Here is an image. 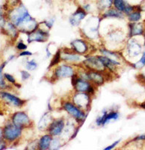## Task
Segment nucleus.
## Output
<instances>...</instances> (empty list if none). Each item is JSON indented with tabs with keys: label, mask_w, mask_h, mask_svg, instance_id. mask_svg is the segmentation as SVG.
<instances>
[{
	"label": "nucleus",
	"mask_w": 145,
	"mask_h": 150,
	"mask_svg": "<svg viewBox=\"0 0 145 150\" xmlns=\"http://www.w3.org/2000/svg\"><path fill=\"white\" fill-rule=\"evenodd\" d=\"M30 15L29 14V11L26 8V7L22 4H20V5H18V7L11 11L10 14V18L14 26L18 27Z\"/></svg>",
	"instance_id": "obj_1"
},
{
	"label": "nucleus",
	"mask_w": 145,
	"mask_h": 150,
	"mask_svg": "<svg viewBox=\"0 0 145 150\" xmlns=\"http://www.w3.org/2000/svg\"><path fill=\"white\" fill-rule=\"evenodd\" d=\"M22 128L17 126L14 124L8 125L4 128L3 136L5 140L8 141H14L17 139L21 134Z\"/></svg>",
	"instance_id": "obj_2"
},
{
	"label": "nucleus",
	"mask_w": 145,
	"mask_h": 150,
	"mask_svg": "<svg viewBox=\"0 0 145 150\" xmlns=\"http://www.w3.org/2000/svg\"><path fill=\"white\" fill-rule=\"evenodd\" d=\"M12 122H13V124L20 128L29 125L31 122L29 116L24 112H17L14 113L12 116Z\"/></svg>",
	"instance_id": "obj_3"
},
{
	"label": "nucleus",
	"mask_w": 145,
	"mask_h": 150,
	"mask_svg": "<svg viewBox=\"0 0 145 150\" xmlns=\"http://www.w3.org/2000/svg\"><path fill=\"white\" fill-rule=\"evenodd\" d=\"M84 64L89 69H91L92 71H104L105 68H106L98 57L97 58V57H90L84 62Z\"/></svg>",
	"instance_id": "obj_4"
},
{
	"label": "nucleus",
	"mask_w": 145,
	"mask_h": 150,
	"mask_svg": "<svg viewBox=\"0 0 145 150\" xmlns=\"http://www.w3.org/2000/svg\"><path fill=\"white\" fill-rule=\"evenodd\" d=\"M74 101L78 108L86 109L90 104V97L87 93L78 92L74 97Z\"/></svg>",
	"instance_id": "obj_5"
},
{
	"label": "nucleus",
	"mask_w": 145,
	"mask_h": 150,
	"mask_svg": "<svg viewBox=\"0 0 145 150\" xmlns=\"http://www.w3.org/2000/svg\"><path fill=\"white\" fill-rule=\"evenodd\" d=\"M0 98L4 100L6 103L11 104V105L15 106V107H21L23 105L25 101H22L21 99L18 98L16 96H13L11 94L5 92H0Z\"/></svg>",
	"instance_id": "obj_6"
},
{
	"label": "nucleus",
	"mask_w": 145,
	"mask_h": 150,
	"mask_svg": "<svg viewBox=\"0 0 145 150\" xmlns=\"http://www.w3.org/2000/svg\"><path fill=\"white\" fill-rule=\"evenodd\" d=\"M64 107L65 110H67V112H69L72 116H74L78 121L83 120L85 119V116L84 114V112L78 108H76L74 104H71V103H65Z\"/></svg>",
	"instance_id": "obj_7"
},
{
	"label": "nucleus",
	"mask_w": 145,
	"mask_h": 150,
	"mask_svg": "<svg viewBox=\"0 0 145 150\" xmlns=\"http://www.w3.org/2000/svg\"><path fill=\"white\" fill-rule=\"evenodd\" d=\"M48 36H49V34L44 31L41 30V29H35L32 33L29 34L28 41L29 43L33 42V41L43 42L47 40Z\"/></svg>",
	"instance_id": "obj_8"
},
{
	"label": "nucleus",
	"mask_w": 145,
	"mask_h": 150,
	"mask_svg": "<svg viewBox=\"0 0 145 150\" xmlns=\"http://www.w3.org/2000/svg\"><path fill=\"white\" fill-rule=\"evenodd\" d=\"M64 127V122L63 120H57L51 123L49 126L50 134L52 136L59 135L63 131Z\"/></svg>",
	"instance_id": "obj_9"
},
{
	"label": "nucleus",
	"mask_w": 145,
	"mask_h": 150,
	"mask_svg": "<svg viewBox=\"0 0 145 150\" xmlns=\"http://www.w3.org/2000/svg\"><path fill=\"white\" fill-rule=\"evenodd\" d=\"M74 68L69 65H61L56 68L55 74L58 78H64V77H72L74 75Z\"/></svg>",
	"instance_id": "obj_10"
},
{
	"label": "nucleus",
	"mask_w": 145,
	"mask_h": 150,
	"mask_svg": "<svg viewBox=\"0 0 145 150\" xmlns=\"http://www.w3.org/2000/svg\"><path fill=\"white\" fill-rule=\"evenodd\" d=\"M74 86L78 92H87L90 94L94 92L93 87L86 80L78 79Z\"/></svg>",
	"instance_id": "obj_11"
},
{
	"label": "nucleus",
	"mask_w": 145,
	"mask_h": 150,
	"mask_svg": "<svg viewBox=\"0 0 145 150\" xmlns=\"http://www.w3.org/2000/svg\"><path fill=\"white\" fill-rule=\"evenodd\" d=\"M118 117H119V114H118L117 112H111L109 113H107V112L105 111L103 112L102 116H99V118H97V120L96 121L97 124L98 125H106L108 122H109L111 120H118Z\"/></svg>",
	"instance_id": "obj_12"
},
{
	"label": "nucleus",
	"mask_w": 145,
	"mask_h": 150,
	"mask_svg": "<svg viewBox=\"0 0 145 150\" xmlns=\"http://www.w3.org/2000/svg\"><path fill=\"white\" fill-rule=\"evenodd\" d=\"M86 16V11L83 8H78L74 14H72L70 18V23L74 26H78L81 21H82Z\"/></svg>",
	"instance_id": "obj_13"
},
{
	"label": "nucleus",
	"mask_w": 145,
	"mask_h": 150,
	"mask_svg": "<svg viewBox=\"0 0 145 150\" xmlns=\"http://www.w3.org/2000/svg\"><path fill=\"white\" fill-rule=\"evenodd\" d=\"M74 51L79 54H83L88 51V45L85 41L80 39H76L71 43Z\"/></svg>",
	"instance_id": "obj_14"
},
{
	"label": "nucleus",
	"mask_w": 145,
	"mask_h": 150,
	"mask_svg": "<svg viewBox=\"0 0 145 150\" xmlns=\"http://www.w3.org/2000/svg\"><path fill=\"white\" fill-rule=\"evenodd\" d=\"M88 80L92 81L97 85H101L104 82V78L103 76L99 73V71H90V72L86 74Z\"/></svg>",
	"instance_id": "obj_15"
},
{
	"label": "nucleus",
	"mask_w": 145,
	"mask_h": 150,
	"mask_svg": "<svg viewBox=\"0 0 145 150\" xmlns=\"http://www.w3.org/2000/svg\"><path fill=\"white\" fill-rule=\"evenodd\" d=\"M141 47L140 45L135 42V41H131L128 45V52L131 56H136L140 54Z\"/></svg>",
	"instance_id": "obj_16"
},
{
	"label": "nucleus",
	"mask_w": 145,
	"mask_h": 150,
	"mask_svg": "<svg viewBox=\"0 0 145 150\" xmlns=\"http://www.w3.org/2000/svg\"><path fill=\"white\" fill-rule=\"evenodd\" d=\"M52 138L50 135H44L41 138L39 141V146L40 149H48L50 147V144H51Z\"/></svg>",
	"instance_id": "obj_17"
},
{
	"label": "nucleus",
	"mask_w": 145,
	"mask_h": 150,
	"mask_svg": "<svg viewBox=\"0 0 145 150\" xmlns=\"http://www.w3.org/2000/svg\"><path fill=\"white\" fill-rule=\"evenodd\" d=\"M130 26V35L131 36L140 35L143 33L144 28L143 26L140 23H132Z\"/></svg>",
	"instance_id": "obj_18"
},
{
	"label": "nucleus",
	"mask_w": 145,
	"mask_h": 150,
	"mask_svg": "<svg viewBox=\"0 0 145 150\" xmlns=\"http://www.w3.org/2000/svg\"><path fill=\"white\" fill-rule=\"evenodd\" d=\"M50 122H51V116L49 115V113H45L43 117L41 118L38 127L41 130H43L46 127L50 126V125L51 124Z\"/></svg>",
	"instance_id": "obj_19"
},
{
	"label": "nucleus",
	"mask_w": 145,
	"mask_h": 150,
	"mask_svg": "<svg viewBox=\"0 0 145 150\" xmlns=\"http://www.w3.org/2000/svg\"><path fill=\"white\" fill-rule=\"evenodd\" d=\"M62 59L65 61H68V62H78L80 60L81 57L78 55L75 54V53H68V52H64L63 53L62 56H61Z\"/></svg>",
	"instance_id": "obj_20"
},
{
	"label": "nucleus",
	"mask_w": 145,
	"mask_h": 150,
	"mask_svg": "<svg viewBox=\"0 0 145 150\" xmlns=\"http://www.w3.org/2000/svg\"><path fill=\"white\" fill-rule=\"evenodd\" d=\"M113 5V0H98L97 7L101 11H106Z\"/></svg>",
	"instance_id": "obj_21"
},
{
	"label": "nucleus",
	"mask_w": 145,
	"mask_h": 150,
	"mask_svg": "<svg viewBox=\"0 0 145 150\" xmlns=\"http://www.w3.org/2000/svg\"><path fill=\"white\" fill-rule=\"evenodd\" d=\"M105 17H115V18H120L122 17L121 12L117 10L116 8H109L106 11L104 14Z\"/></svg>",
	"instance_id": "obj_22"
},
{
	"label": "nucleus",
	"mask_w": 145,
	"mask_h": 150,
	"mask_svg": "<svg viewBox=\"0 0 145 150\" xmlns=\"http://www.w3.org/2000/svg\"><path fill=\"white\" fill-rule=\"evenodd\" d=\"M113 5L117 10L120 12H124L128 4L125 2V0H113Z\"/></svg>",
	"instance_id": "obj_23"
},
{
	"label": "nucleus",
	"mask_w": 145,
	"mask_h": 150,
	"mask_svg": "<svg viewBox=\"0 0 145 150\" xmlns=\"http://www.w3.org/2000/svg\"><path fill=\"white\" fill-rule=\"evenodd\" d=\"M141 17V15L140 11H132V13H130L129 14V20H130V21H131L132 23L140 21Z\"/></svg>",
	"instance_id": "obj_24"
},
{
	"label": "nucleus",
	"mask_w": 145,
	"mask_h": 150,
	"mask_svg": "<svg viewBox=\"0 0 145 150\" xmlns=\"http://www.w3.org/2000/svg\"><path fill=\"white\" fill-rule=\"evenodd\" d=\"M6 31L7 33H9L10 35H11L14 38L17 37V29H16L15 26H14V24L12 23H8V26L6 28Z\"/></svg>",
	"instance_id": "obj_25"
},
{
	"label": "nucleus",
	"mask_w": 145,
	"mask_h": 150,
	"mask_svg": "<svg viewBox=\"0 0 145 150\" xmlns=\"http://www.w3.org/2000/svg\"><path fill=\"white\" fill-rule=\"evenodd\" d=\"M5 64L4 63L2 66H0V88H5V80H4V76L2 74V70H3V68L5 67Z\"/></svg>",
	"instance_id": "obj_26"
},
{
	"label": "nucleus",
	"mask_w": 145,
	"mask_h": 150,
	"mask_svg": "<svg viewBox=\"0 0 145 150\" xmlns=\"http://www.w3.org/2000/svg\"><path fill=\"white\" fill-rule=\"evenodd\" d=\"M144 65H145V51H144V53H143V56H142V57H141V59H140V61L138 62L137 63H135L134 66H135L136 68H138V69H139V68H143Z\"/></svg>",
	"instance_id": "obj_27"
},
{
	"label": "nucleus",
	"mask_w": 145,
	"mask_h": 150,
	"mask_svg": "<svg viewBox=\"0 0 145 150\" xmlns=\"http://www.w3.org/2000/svg\"><path fill=\"white\" fill-rule=\"evenodd\" d=\"M60 59H61V51L60 50H58V52H57V53L55 54V57L53 58V59L52 60L51 62V64H50V66H53V65H56L57 63H58L60 61Z\"/></svg>",
	"instance_id": "obj_28"
},
{
	"label": "nucleus",
	"mask_w": 145,
	"mask_h": 150,
	"mask_svg": "<svg viewBox=\"0 0 145 150\" xmlns=\"http://www.w3.org/2000/svg\"><path fill=\"white\" fill-rule=\"evenodd\" d=\"M37 67H38V65H37V63H36L34 60L29 61L27 62V65H26V68L29 71H34V69H36Z\"/></svg>",
	"instance_id": "obj_29"
},
{
	"label": "nucleus",
	"mask_w": 145,
	"mask_h": 150,
	"mask_svg": "<svg viewBox=\"0 0 145 150\" xmlns=\"http://www.w3.org/2000/svg\"><path fill=\"white\" fill-rule=\"evenodd\" d=\"M5 24V21L3 15V9L2 7H0V27H4Z\"/></svg>",
	"instance_id": "obj_30"
},
{
	"label": "nucleus",
	"mask_w": 145,
	"mask_h": 150,
	"mask_svg": "<svg viewBox=\"0 0 145 150\" xmlns=\"http://www.w3.org/2000/svg\"><path fill=\"white\" fill-rule=\"evenodd\" d=\"M21 76H22V79L23 80H27V79H29V77H30L29 73H28L26 71H21Z\"/></svg>",
	"instance_id": "obj_31"
},
{
	"label": "nucleus",
	"mask_w": 145,
	"mask_h": 150,
	"mask_svg": "<svg viewBox=\"0 0 145 150\" xmlns=\"http://www.w3.org/2000/svg\"><path fill=\"white\" fill-rule=\"evenodd\" d=\"M5 77L8 80L9 82L13 83H15V79L14 78V77L12 76V75L9 74H5Z\"/></svg>",
	"instance_id": "obj_32"
},
{
	"label": "nucleus",
	"mask_w": 145,
	"mask_h": 150,
	"mask_svg": "<svg viewBox=\"0 0 145 150\" xmlns=\"http://www.w3.org/2000/svg\"><path fill=\"white\" fill-rule=\"evenodd\" d=\"M17 49L20 50H26V48H27V46H26L25 44H23V43L20 42L17 44Z\"/></svg>",
	"instance_id": "obj_33"
},
{
	"label": "nucleus",
	"mask_w": 145,
	"mask_h": 150,
	"mask_svg": "<svg viewBox=\"0 0 145 150\" xmlns=\"http://www.w3.org/2000/svg\"><path fill=\"white\" fill-rule=\"evenodd\" d=\"M54 22H55V20L54 19H51V20H49L47 21H45V24H46L48 28H51L53 26Z\"/></svg>",
	"instance_id": "obj_34"
},
{
	"label": "nucleus",
	"mask_w": 145,
	"mask_h": 150,
	"mask_svg": "<svg viewBox=\"0 0 145 150\" xmlns=\"http://www.w3.org/2000/svg\"><path fill=\"white\" fill-rule=\"evenodd\" d=\"M119 142H120V140H118V141H116V142H115V143H113L112 145H111V146H110L106 147V148L105 149V150H109V149H113V148H114V147L116 146L118 144V143H119Z\"/></svg>",
	"instance_id": "obj_35"
},
{
	"label": "nucleus",
	"mask_w": 145,
	"mask_h": 150,
	"mask_svg": "<svg viewBox=\"0 0 145 150\" xmlns=\"http://www.w3.org/2000/svg\"><path fill=\"white\" fill-rule=\"evenodd\" d=\"M32 53L31 52H29V51H22V53L20 54V56H32Z\"/></svg>",
	"instance_id": "obj_36"
},
{
	"label": "nucleus",
	"mask_w": 145,
	"mask_h": 150,
	"mask_svg": "<svg viewBox=\"0 0 145 150\" xmlns=\"http://www.w3.org/2000/svg\"><path fill=\"white\" fill-rule=\"evenodd\" d=\"M136 140H145V134L144 135H141L140 137H137L136 138H135Z\"/></svg>",
	"instance_id": "obj_37"
},
{
	"label": "nucleus",
	"mask_w": 145,
	"mask_h": 150,
	"mask_svg": "<svg viewBox=\"0 0 145 150\" xmlns=\"http://www.w3.org/2000/svg\"><path fill=\"white\" fill-rule=\"evenodd\" d=\"M141 107H143L144 108H145V103H144V104H142V105H141Z\"/></svg>",
	"instance_id": "obj_38"
},
{
	"label": "nucleus",
	"mask_w": 145,
	"mask_h": 150,
	"mask_svg": "<svg viewBox=\"0 0 145 150\" xmlns=\"http://www.w3.org/2000/svg\"><path fill=\"white\" fill-rule=\"evenodd\" d=\"M143 77H144V80H145V76H144Z\"/></svg>",
	"instance_id": "obj_39"
}]
</instances>
